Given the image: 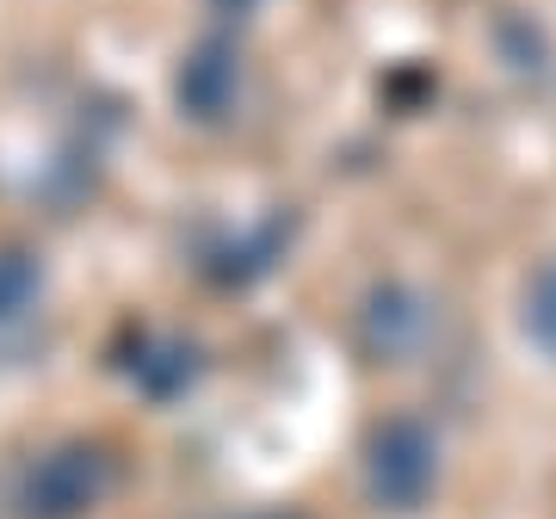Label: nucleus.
Segmentation results:
<instances>
[{
  "mask_svg": "<svg viewBox=\"0 0 556 519\" xmlns=\"http://www.w3.org/2000/svg\"><path fill=\"white\" fill-rule=\"evenodd\" d=\"M371 477H378V495L390 501H420L427 482H433V445L420 440V427H390L378 440V458H371Z\"/></svg>",
  "mask_w": 556,
  "mask_h": 519,
  "instance_id": "1",
  "label": "nucleus"
},
{
  "mask_svg": "<svg viewBox=\"0 0 556 519\" xmlns=\"http://www.w3.org/2000/svg\"><path fill=\"white\" fill-rule=\"evenodd\" d=\"M526 334L556 359V266H544L532 279V291H526Z\"/></svg>",
  "mask_w": 556,
  "mask_h": 519,
  "instance_id": "2",
  "label": "nucleus"
},
{
  "mask_svg": "<svg viewBox=\"0 0 556 519\" xmlns=\"http://www.w3.org/2000/svg\"><path fill=\"white\" fill-rule=\"evenodd\" d=\"M31 291H38V279H31V266L25 260H0V321H13L31 303Z\"/></svg>",
  "mask_w": 556,
  "mask_h": 519,
  "instance_id": "3",
  "label": "nucleus"
}]
</instances>
